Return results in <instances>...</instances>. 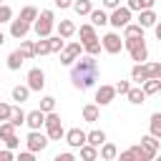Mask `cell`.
I'll return each mask as SVG.
<instances>
[{"instance_id": "obj_1", "label": "cell", "mask_w": 161, "mask_h": 161, "mask_svg": "<svg viewBox=\"0 0 161 161\" xmlns=\"http://www.w3.org/2000/svg\"><path fill=\"white\" fill-rule=\"evenodd\" d=\"M98 60H96V55H78L73 63H70V83H73V88H78V91H88V88H93L96 86V80H98Z\"/></svg>"}, {"instance_id": "obj_2", "label": "cell", "mask_w": 161, "mask_h": 161, "mask_svg": "<svg viewBox=\"0 0 161 161\" xmlns=\"http://www.w3.org/2000/svg\"><path fill=\"white\" fill-rule=\"evenodd\" d=\"M53 18H55L53 10H40V13H38V18L33 20V30H35L38 38H48V35L53 33V25H55Z\"/></svg>"}, {"instance_id": "obj_3", "label": "cell", "mask_w": 161, "mask_h": 161, "mask_svg": "<svg viewBox=\"0 0 161 161\" xmlns=\"http://www.w3.org/2000/svg\"><path fill=\"white\" fill-rule=\"evenodd\" d=\"M43 126H45V136H48V141H60L63 138V123H60V116L55 113V111H48L45 113V121H43Z\"/></svg>"}, {"instance_id": "obj_4", "label": "cell", "mask_w": 161, "mask_h": 161, "mask_svg": "<svg viewBox=\"0 0 161 161\" xmlns=\"http://www.w3.org/2000/svg\"><path fill=\"white\" fill-rule=\"evenodd\" d=\"M123 48H128L131 60H136V63H143V60L148 58V48H146L143 38H136V40H123Z\"/></svg>"}, {"instance_id": "obj_5", "label": "cell", "mask_w": 161, "mask_h": 161, "mask_svg": "<svg viewBox=\"0 0 161 161\" xmlns=\"http://www.w3.org/2000/svg\"><path fill=\"white\" fill-rule=\"evenodd\" d=\"M25 143H28V151L38 153V151H43V148L48 146V136H45V133H40V128H30V133H28Z\"/></svg>"}, {"instance_id": "obj_6", "label": "cell", "mask_w": 161, "mask_h": 161, "mask_svg": "<svg viewBox=\"0 0 161 161\" xmlns=\"http://www.w3.org/2000/svg\"><path fill=\"white\" fill-rule=\"evenodd\" d=\"M101 48H103L106 53H111V55H118V53L123 50V40H121L118 33H106L103 40H101Z\"/></svg>"}, {"instance_id": "obj_7", "label": "cell", "mask_w": 161, "mask_h": 161, "mask_svg": "<svg viewBox=\"0 0 161 161\" xmlns=\"http://www.w3.org/2000/svg\"><path fill=\"white\" fill-rule=\"evenodd\" d=\"M108 23L113 25V28H123V25H128L131 23V10L128 8H113V13L108 15Z\"/></svg>"}, {"instance_id": "obj_8", "label": "cell", "mask_w": 161, "mask_h": 161, "mask_svg": "<svg viewBox=\"0 0 161 161\" xmlns=\"http://www.w3.org/2000/svg\"><path fill=\"white\" fill-rule=\"evenodd\" d=\"M80 53H83V45L73 40V43L63 45V50H60V63H63V65H70V63H73V60H75Z\"/></svg>"}, {"instance_id": "obj_9", "label": "cell", "mask_w": 161, "mask_h": 161, "mask_svg": "<svg viewBox=\"0 0 161 161\" xmlns=\"http://www.w3.org/2000/svg\"><path fill=\"white\" fill-rule=\"evenodd\" d=\"M43 86H45V73L40 68H30L28 70V88L30 91H43Z\"/></svg>"}, {"instance_id": "obj_10", "label": "cell", "mask_w": 161, "mask_h": 161, "mask_svg": "<svg viewBox=\"0 0 161 161\" xmlns=\"http://www.w3.org/2000/svg\"><path fill=\"white\" fill-rule=\"evenodd\" d=\"M63 138H65V143H68L70 148H80V146L86 143V131H80V128H70V131L63 133Z\"/></svg>"}, {"instance_id": "obj_11", "label": "cell", "mask_w": 161, "mask_h": 161, "mask_svg": "<svg viewBox=\"0 0 161 161\" xmlns=\"http://www.w3.org/2000/svg\"><path fill=\"white\" fill-rule=\"evenodd\" d=\"M113 98H116V88L108 86V83H103V86L96 91V103H98V106H108Z\"/></svg>"}, {"instance_id": "obj_12", "label": "cell", "mask_w": 161, "mask_h": 161, "mask_svg": "<svg viewBox=\"0 0 161 161\" xmlns=\"http://www.w3.org/2000/svg\"><path fill=\"white\" fill-rule=\"evenodd\" d=\"M28 30H30V25L25 23V20H20V18H15V20H10V35L13 38H25L28 35Z\"/></svg>"}, {"instance_id": "obj_13", "label": "cell", "mask_w": 161, "mask_h": 161, "mask_svg": "<svg viewBox=\"0 0 161 161\" xmlns=\"http://www.w3.org/2000/svg\"><path fill=\"white\" fill-rule=\"evenodd\" d=\"M141 15H138V25L141 28H153V23L158 20V15L153 13V8H148V10H138Z\"/></svg>"}, {"instance_id": "obj_14", "label": "cell", "mask_w": 161, "mask_h": 161, "mask_svg": "<svg viewBox=\"0 0 161 161\" xmlns=\"http://www.w3.org/2000/svg\"><path fill=\"white\" fill-rule=\"evenodd\" d=\"M43 121H45V113H43L40 108H35V111L25 113V123H28L30 128H40V126H43Z\"/></svg>"}, {"instance_id": "obj_15", "label": "cell", "mask_w": 161, "mask_h": 161, "mask_svg": "<svg viewBox=\"0 0 161 161\" xmlns=\"http://www.w3.org/2000/svg\"><path fill=\"white\" fill-rule=\"evenodd\" d=\"M136 38H143V28L136 23H128V25H123V40H136Z\"/></svg>"}, {"instance_id": "obj_16", "label": "cell", "mask_w": 161, "mask_h": 161, "mask_svg": "<svg viewBox=\"0 0 161 161\" xmlns=\"http://www.w3.org/2000/svg\"><path fill=\"white\" fill-rule=\"evenodd\" d=\"M126 98H128L133 106H138V103H143V101H146V93H143V88H141V86H131V88L126 91Z\"/></svg>"}, {"instance_id": "obj_17", "label": "cell", "mask_w": 161, "mask_h": 161, "mask_svg": "<svg viewBox=\"0 0 161 161\" xmlns=\"http://www.w3.org/2000/svg\"><path fill=\"white\" fill-rule=\"evenodd\" d=\"M98 148H101V151H98V156H101L103 161H113V158L118 156V148H116L113 143H108V141H103Z\"/></svg>"}, {"instance_id": "obj_18", "label": "cell", "mask_w": 161, "mask_h": 161, "mask_svg": "<svg viewBox=\"0 0 161 161\" xmlns=\"http://www.w3.org/2000/svg\"><path fill=\"white\" fill-rule=\"evenodd\" d=\"M148 78V70H146V63H136L133 68H131V80H136L138 86L143 83Z\"/></svg>"}, {"instance_id": "obj_19", "label": "cell", "mask_w": 161, "mask_h": 161, "mask_svg": "<svg viewBox=\"0 0 161 161\" xmlns=\"http://www.w3.org/2000/svg\"><path fill=\"white\" fill-rule=\"evenodd\" d=\"M141 146H143V148L156 158V153H158V146H161V143H158V138H156V136H151V133H148V136H143V138H141Z\"/></svg>"}, {"instance_id": "obj_20", "label": "cell", "mask_w": 161, "mask_h": 161, "mask_svg": "<svg viewBox=\"0 0 161 161\" xmlns=\"http://www.w3.org/2000/svg\"><path fill=\"white\" fill-rule=\"evenodd\" d=\"M128 156H131V161H151V158H153L143 146H131V148H128Z\"/></svg>"}, {"instance_id": "obj_21", "label": "cell", "mask_w": 161, "mask_h": 161, "mask_svg": "<svg viewBox=\"0 0 161 161\" xmlns=\"http://www.w3.org/2000/svg\"><path fill=\"white\" fill-rule=\"evenodd\" d=\"M141 88H143L146 96H153V93L161 91V78H146V80L141 83Z\"/></svg>"}, {"instance_id": "obj_22", "label": "cell", "mask_w": 161, "mask_h": 161, "mask_svg": "<svg viewBox=\"0 0 161 161\" xmlns=\"http://www.w3.org/2000/svg\"><path fill=\"white\" fill-rule=\"evenodd\" d=\"M18 18H20V20H25L28 25H33V20L38 18V8H35V5H25V8L20 10V15H18Z\"/></svg>"}, {"instance_id": "obj_23", "label": "cell", "mask_w": 161, "mask_h": 161, "mask_svg": "<svg viewBox=\"0 0 161 161\" xmlns=\"http://www.w3.org/2000/svg\"><path fill=\"white\" fill-rule=\"evenodd\" d=\"M83 121H88V123H96L98 121V103L83 106Z\"/></svg>"}, {"instance_id": "obj_24", "label": "cell", "mask_w": 161, "mask_h": 161, "mask_svg": "<svg viewBox=\"0 0 161 161\" xmlns=\"http://www.w3.org/2000/svg\"><path fill=\"white\" fill-rule=\"evenodd\" d=\"M103 141H106V131H98V128H96V131L86 133V143H91V146H96V148H98Z\"/></svg>"}, {"instance_id": "obj_25", "label": "cell", "mask_w": 161, "mask_h": 161, "mask_svg": "<svg viewBox=\"0 0 161 161\" xmlns=\"http://www.w3.org/2000/svg\"><path fill=\"white\" fill-rule=\"evenodd\" d=\"M80 158H83V161H96V158H98V148L91 146V143H83V146H80Z\"/></svg>"}, {"instance_id": "obj_26", "label": "cell", "mask_w": 161, "mask_h": 161, "mask_svg": "<svg viewBox=\"0 0 161 161\" xmlns=\"http://www.w3.org/2000/svg\"><path fill=\"white\" fill-rule=\"evenodd\" d=\"M70 8H73V10H75V13L80 15V18H83V15H88V13L93 10L91 0H73V5H70Z\"/></svg>"}, {"instance_id": "obj_27", "label": "cell", "mask_w": 161, "mask_h": 161, "mask_svg": "<svg viewBox=\"0 0 161 161\" xmlns=\"http://www.w3.org/2000/svg\"><path fill=\"white\" fill-rule=\"evenodd\" d=\"M88 18H91V25H101V28H103V25L108 23V15H106L103 10H91Z\"/></svg>"}, {"instance_id": "obj_28", "label": "cell", "mask_w": 161, "mask_h": 161, "mask_svg": "<svg viewBox=\"0 0 161 161\" xmlns=\"http://www.w3.org/2000/svg\"><path fill=\"white\" fill-rule=\"evenodd\" d=\"M73 33H75V25H73L70 20H60V23H58V35H60V38H70Z\"/></svg>"}, {"instance_id": "obj_29", "label": "cell", "mask_w": 161, "mask_h": 161, "mask_svg": "<svg viewBox=\"0 0 161 161\" xmlns=\"http://www.w3.org/2000/svg\"><path fill=\"white\" fill-rule=\"evenodd\" d=\"M18 50H20V55H23L25 60L35 58V48H33V43H30V40H23V38H20V48H18Z\"/></svg>"}, {"instance_id": "obj_30", "label": "cell", "mask_w": 161, "mask_h": 161, "mask_svg": "<svg viewBox=\"0 0 161 161\" xmlns=\"http://www.w3.org/2000/svg\"><path fill=\"white\" fill-rule=\"evenodd\" d=\"M23 55H20V50H13L10 55H8V68L10 70H20V65H23Z\"/></svg>"}, {"instance_id": "obj_31", "label": "cell", "mask_w": 161, "mask_h": 161, "mask_svg": "<svg viewBox=\"0 0 161 161\" xmlns=\"http://www.w3.org/2000/svg\"><path fill=\"white\" fill-rule=\"evenodd\" d=\"M28 96H30V88H28V86H15V88H13V101L25 103V101H28Z\"/></svg>"}, {"instance_id": "obj_32", "label": "cell", "mask_w": 161, "mask_h": 161, "mask_svg": "<svg viewBox=\"0 0 161 161\" xmlns=\"http://www.w3.org/2000/svg\"><path fill=\"white\" fill-rule=\"evenodd\" d=\"M153 3L156 0H128V10L133 13V10H148V8H153Z\"/></svg>"}, {"instance_id": "obj_33", "label": "cell", "mask_w": 161, "mask_h": 161, "mask_svg": "<svg viewBox=\"0 0 161 161\" xmlns=\"http://www.w3.org/2000/svg\"><path fill=\"white\" fill-rule=\"evenodd\" d=\"M93 38H98V35H96V25H91V23L80 25V40L88 43V40H93Z\"/></svg>"}, {"instance_id": "obj_34", "label": "cell", "mask_w": 161, "mask_h": 161, "mask_svg": "<svg viewBox=\"0 0 161 161\" xmlns=\"http://www.w3.org/2000/svg\"><path fill=\"white\" fill-rule=\"evenodd\" d=\"M48 45H50V53H60L63 45H65V38H60V35H48Z\"/></svg>"}, {"instance_id": "obj_35", "label": "cell", "mask_w": 161, "mask_h": 161, "mask_svg": "<svg viewBox=\"0 0 161 161\" xmlns=\"http://www.w3.org/2000/svg\"><path fill=\"white\" fill-rule=\"evenodd\" d=\"M8 121H10L15 128H18V126H23V123H25V111H23L20 106H18V108H13V113H10V118H8Z\"/></svg>"}, {"instance_id": "obj_36", "label": "cell", "mask_w": 161, "mask_h": 161, "mask_svg": "<svg viewBox=\"0 0 161 161\" xmlns=\"http://www.w3.org/2000/svg\"><path fill=\"white\" fill-rule=\"evenodd\" d=\"M83 50H86L88 55H98V53H101V40H98V38H93V40L83 43Z\"/></svg>"}, {"instance_id": "obj_37", "label": "cell", "mask_w": 161, "mask_h": 161, "mask_svg": "<svg viewBox=\"0 0 161 161\" xmlns=\"http://www.w3.org/2000/svg\"><path fill=\"white\" fill-rule=\"evenodd\" d=\"M33 48H35V55H48V53H50V45H48V38H40L38 43H33Z\"/></svg>"}, {"instance_id": "obj_38", "label": "cell", "mask_w": 161, "mask_h": 161, "mask_svg": "<svg viewBox=\"0 0 161 161\" xmlns=\"http://www.w3.org/2000/svg\"><path fill=\"white\" fill-rule=\"evenodd\" d=\"M151 136L161 138V113H153L151 116Z\"/></svg>"}, {"instance_id": "obj_39", "label": "cell", "mask_w": 161, "mask_h": 161, "mask_svg": "<svg viewBox=\"0 0 161 161\" xmlns=\"http://www.w3.org/2000/svg\"><path fill=\"white\" fill-rule=\"evenodd\" d=\"M40 111H43V113L55 111V98H53V96H43V98H40Z\"/></svg>"}, {"instance_id": "obj_40", "label": "cell", "mask_w": 161, "mask_h": 161, "mask_svg": "<svg viewBox=\"0 0 161 161\" xmlns=\"http://www.w3.org/2000/svg\"><path fill=\"white\" fill-rule=\"evenodd\" d=\"M148 78H161V63H146Z\"/></svg>"}, {"instance_id": "obj_41", "label": "cell", "mask_w": 161, "mask_h": 161, "mask_svg": "<svg viewBox=\"0 0 161 161\" xmlns=\"http://www.w3.org/2000/svg\"><path fill=\"white\" fill-rule=\"evenodd\" d=\"M10 133H15V126H13L10 121H3V123H0V138H8Z\"/></svg>"}, {"instance_id": "obj_42", "label": "cell", "mask_w": 161, "mask_h": 161, "mask_svg": "<svg viewBox=\"0 0 161 161\" xmlns=\"http://www.w3.org/2000/svg\"><path fill=\"white\" fill-rule=\"evenodd\" d=\"M10 20H13V10L0 3V23H10Z\"/></svg>"}, {"instance_id": "obj_43", "label": "cell", "mask_w": 161, "mask_h": 161, "mask_svg": "<svg viewBox=\"0 0 161 161\" xmlns=\"http://www.w3.org/2000/svg\"><path fill=\"white\" fill-rule=\"evenodd\" d=\"M3 141H5V146H8L10 151H15V148L20 146V138H18L15 133H10V136H8V138H3Z\"/></svg>"}, {"instance_id": "obj_44", "label": "cell", "mask_w": 161, "mask_h": 161, "mask_svg": "<svg viewBox=\"0 0 161 161\" xmlns=\"http://www.w3.org/2000/svg\"><path fill=\"white\" fill-rule=\"evenodd\" d=\"M10 113H13V106L0 103V121H8V118H10Z\"/></svg>"}, {"instance_id": "obj_45", "label": "cell", "mask_w": 161, "mask_h": 161, "mask_svg": "<svg viewBox=\"0 0 161 161\" xmlns=\"http://www.w3.org/2000/svg\"><path fill=\"white\" fill-rule=\"evenodd\" d=\"M113 88H116V93H121V96H126V91L131 88V83H128V80H118V83H116Z\"/></svg>"}, {"instance_id": "obj_46", "label": "cell", "mask_w": 161, "mask_h": 161, "mask_svg": "<svg viewBox=\"0 0 161 161\" xmlns=\"http://www.w3.org/2000/svg\"><path fill=\"white\" fill-rule=\"evenodd\" d=\"M33 158H35V153H33V151H23V153L18 156V161H33Z\"/></svg>"}, {"instance_id": "obj_47", "label": "cell", "mask_w": 161, "mask_h": 161, "mask_svg": "<svg viewBox=\"0 0 161 161\" xmlns=\"http://www.w3.org/2000/svg\"><path fill=\"white\" fill-rule=\"evenodd\" d=\"M73 158H75V156H73L70 151H65V153H58V156H55V161H73Z\"/></svg>"}, {"instance_id": "obj_48", "label": "cell", "mask_w": 161, "mask_h": 161, "mask_svg": "<svg viewBox=\"0 0 161 161\" xmlns=\"http://www.w3.org/2000/svg\"><path fill=\"white\" fill-rule=\"evenodd\" d=\"M118 5H121V0H103V8H108V10H113Z\"/></svg>"}, {"instance_id": "obj_49", "label": "cell", "mask_w": 161, "mask_h": 161, "mask_svg": "<svg viewBox=\"0 0 161 161\" xmlns=\"http://www.w3.org/2000/svg\"><path fill=\"white\" fill-rule=\"evenodd\" d=\"M53 3H55V8H60V10H63V8H70V5H73V0H53Z\"/></svg>"}, {"instance_id": "obj_50", "label": "cell", "mask_w": 161, "mask_h": 161, "mask_svg": "<svg viewBox=\"0 0 161 161\" xmlns=\"http://www.w3.org/2000/svg\"><path fill=\"white\" fill-rule=\"evenodd\" d=\"M10 158H13V151H10V148L0 151V161H10Z\"/></svg>"}, {"instance_id": "obj_51", "label": "cell", "mask_w": 161, "mask_h": 161, "mask_svg": "<svg viewBox=\"0 0 161 161\" xmlns=\"http://www.w3.org/2000/svg\"><path fill=\"white\" fill-rule=\"evenodd\" d=\"M3 43H5V33L0 30V45H3Z\"/></svg>"}, {"instance_id": "obj_52", "label": "cell", "mask_w": 161, "mask_h": 161, "mask_svg": "<svg viewBox=\"0 0 161 161\" xmlns=\"http://www.w3.org/2000/svg\"><path fill=\"white\" fill-rule=\"evenodd\" d=\"M0 3H3V0H0Z\"/></svg>"}]
</instances>
